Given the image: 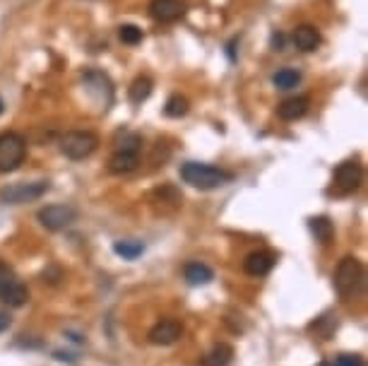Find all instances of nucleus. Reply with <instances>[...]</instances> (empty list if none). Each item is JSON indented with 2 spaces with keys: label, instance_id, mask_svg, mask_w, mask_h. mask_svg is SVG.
<instances>
[{
  "label": "nucleus",
  "instance_id": "4",
  "mask_svg": "<svg viewBox=\"0 0 368 366\" xmlns=\"http://www.w3.org/2000/svg\"><path fill=\"white\" fill-rule=\"evenodd\" d=\"M27 157V142L20 132H0V174H10Z\"/></svg>",
  "mask_w": 368,
  "mask_h": 366
},
{
  "label": "nucleus",
  "instance_id": "22",
  "mask_svg": "<svg viewBox=\"0 0 368 366\" xmlns=\"http://www.w3.org/2000/svg\"><path fill=\"white\" fill-rule=\"evenodd\" d=\"M116 150H123V152H137L142 150V137L137 135V132H120L116 137Z\"/></svg>",
  "mask_w": 368,
  "mask_h": 366
},
{
  "label": "nucleus",
  "instance_id": "13",
  "mask_svg": "<svg viewBox=\"0 0 368 366\" xmlns=\"http://www.w3.org/2000/svg\"><path fill=\"white\" fill-rule=\"evenodd\" d=\"M140 167V155L137 152H123V150H116L109 160V172L111 174H130Z\"/></svg>",
  "mask_w": 368,
  "mask_h": 366
},
{
  "label": "nucleus",
  "instance_id": "6",
  "mask_svg": "<svg viewBox=\"0 0 368 366\" xmlns=\"http://www.w3.org/2000/svg\"><path fill=\"white\" fill-rule=\"evenodd\" d=\"M0 301H5L8 306L15 308H20L29 301V289L20 282L15 270L10 265H5L3 261H0Z\"/></svg>",
  "mask_w": 368,
  "mask_h": 366
},
{
  "label": "nucleus",
  "instance_id": "5",
  "mask_svg": "<svg viewBox=\"0 0 368 366\" xmlns=\"http://www.w3.org/2000/svg\"><path fill=\"white\" fill-rule=\"evenodd\" d=\"M51 183L48 181H31V183H10V186L0 188V203L5 205H24L34 203V200L43 198L48 193Z\"/></svg>",
  "mask_w": 368,
  "mask_h": 366
},
{
  "label": "nucleus",
  "instance_id": "24",
  "mask_svg": "<svg viewBox=\"0 0 368 366\" xmlns=\"http://www.w3.org/2000/svg\"><path fill=\"white\" fill-rule=\"evenodd\" d=\"M118 36L123 43H128V46H135V43L142 41V29L135 27V24H123V27L118 29Z\"/></svg>",
  "mask_w": 368,
  "mask_h": 366
},
{
  "label": "nucleus",
  "instance_id": "9",
  "mask_svg": "<svg viewBox=\"0 0 368 366\" xmlns=\"http://www.w3.org/2000/svg\"><path fill=\"white\" fill-rule=\"evenodd\" d=\"M181 338H183V325L176 318H162L159 323L152 325L149 333H147L149 343L152 345H159V347L179 343Z\"/></svg>",
  "mask_w": 368,
  "mask_h": 366
},
{
  "label": "nucleus",
  "instance_id": "18",
  "mask_svg": "<svg viewBox=\"0 0 368 366\" xmlns=\"http://www.w3.org/2000/svg\"><path fill=\"white\" fill-rule=\"evenodd\" d=\"M149 94H152V80L147 78V75H140V78L132 80V85H130V90H128V97H130L132 104L147 102Z\"/></svg>",
  "mask_w": 368,
  "mask_h": 366
},
{
  "label": "nucleus",
  "instance_id": "14",
  "mask_svg": "<svg viewBox=\"0 0 368 366\" xmlns=\"http://www.w3.org/2000/svg\"><path fill=\"white\" fill-rule=\"evenodd\" d=\"M308 104H310L308 97H289L277 106V113H279V118H284V121H296V118L306 116Z\"/></svg>",
  "mask_w": 368,
  "mask_h": 366
},
{
  "label": "nucleus",
  "instance_id": "7",
  "mask_svg": "<svg viewBox=\"0 0 368 366\" xmlns=\"http://www.w3.org/2000/svg\"><path fill=\"white\" fill-rule=\"evenodd\" d=\"M361 179H364V169H361L359 162H354V160L342 162L337 167V172H335V181H332L330 193L340 195V198H342V195L354 193L361 186Z\"/></svg>",
  "mask_w": 368,
  "mask_h": 366
},
{
  "label": "nucleus",
  "instance_id": "23",
  "mask_svg": "<svg viewBox=\"0 0 368 366\" xmlns=\"http://www.w3.org/2000/svg\"><path fill=\"white\" fill-rule=\"evenodd\" d=\"M188 109H190L188 99L181 97V94H174V97H169L167 106H164V113H167L169 118H181V116H186Z\"/></svg>",
  "mask_w": 368,
  "mask_h": 366
},
{
  "label": "nucleus",
  "instance_id": "8",
  "mask_svg": "<svg viewBox=\"0 0 368 366\" xmlns=\"http://www.w3.org/2000/svg\"><path fill=\"white\" fill-rule=\"evenodd\" d=\"M36 219H39L41 226H46L48 231H61L78 219V210H75L73 205H46L36 212Z\"/></svg>",
  "mask_w": 368,
  "mask_h": 366
},
{
  "label": "nucleus",
  "instance_id": "27",
  "mask_svg": "<svg viewBox=\"0 0 368 366\" xmlns=\"http://www.w3.org/2000/svg\"><path fill=\"white\" fill-rule=\"evenodd\" d=\"M8 328H10V315L0 311V333H3V330H8Z\"/></svg>",
  "mask_w": 368,
  "mask_h": 366
},
{
  "label": "nucleus",
  "instance_id": "10",
  "mask_svg": "<svg viewBox=\"0 0 368 366\" xmlns=\"http://www.w3.org/2000/svg\"><path fill=\"white\" fill-rule=\"evenodd\" d=\"M149 15L157 22H176L186 15V3L183 0H152Z\"/></svg>",
  "mask_w": 368,
  "mask_h": 366
},
{
  "label": "nucleus",
  "instance_id": "19",
  "mask_svg": "<svg viewBox=\"0 0 368 366\" xmlns=\"http://www.w3.org/2000/svg\"><path fill=\"white\" fill-rule=\"evenodd\" d=\"M113 251H116V256H120L123 261H135V258L144 253V244L135 241V239H125V241L113 244Z\"/></svg>",
  "mask_w": 368,
  "mask_h": 366
},
{
  "label": "nucleus",
  "instance_id": "12",
  "mask_svg": "<svg viewBox=\"0 0 368 366\" xmlns=\"http://www.w3.org/2000/svg\"><path fill=\"white\" fill-rule=\"evenodd\" d=\"M291 39H294L296 48L303 53H310L315 51V48L320 46V31L313 27V24H301V27L294 29V34H291Z\"/></svg>",
  "mask_w": 368,
  "mask_h": 366
},
{
  "label": "nucleus",
  "instance_id": "1",
  "mask_svg": "<svg viewBox=\"0 0 368 366\" xmlns=\"http://www.w3.org/2000/svg\"><path fill=\"white\" fill-rule=\"evenodd\" d=\"M181 179L193 188H200V191H212V188H219L224 183L231 181V174L224 172V169H217L212 164H200V162H186L181 167Z\"/></svg>",
  "mask_w": 368,
  "mask_h": 366
},
{
  "label": "nucleus",
  "instance_id": "15",
  "mask_svg": "<svg viewBox=\"0 0 368 366\" xmlns=\"http://www.w3.org/2000/svg\"><path fill=\"white\" fill-rule=\"evenodd\" d=\"M183 275H186L188 285H193V287L209 285V282L214 280L212 268H209V265H205V263H188L186 268H183Z\"/></svg>",
  "mask_w": 368,
  "mask_h": 366
},
{
  "label": "nucleus",
  "instance_id": "2",
  "mask_svg": "<svg viewBox=\"0 0 368 366\" xmlns=\"http://www.w3.org/2000/svg\"><path fill=\"white\" fill-rule=\"evenodd\" d=\"M361 285H364V265H361V261L354 256L342 258L337 270H335V289H337V294L342 299H352L361 289Z\"/></svg>",
  "mask_w": 368,
  "mask_h": 366
},
{
  "label": "nucleus",
  "instance_id": "16",
  "mask_svg": "<svg viewBox=\"0 0 368 366\" xmlns=\"http://www.w3.org/2000/svg\"><path fill=\"white\" fill-rule=\"evenodd\" d=\"M231 359H233V347L226 343H219L200 359V366H229Z\"/></svg>",
  "mask_w": 368,
  "mask_h": 366
},
{
  "label": "nucleus",
  "instance_id": "11",
  "mask_svg": "<svg viewBox=\"0 0 368 366\" xmlns=\"http://www.w3.org/2000/svg\"><path fill=\"white\" fill-rule=\"evenodd\" d=\"M275 263H277V256L272 253V251H256V253L246 256L243 270H246V275H251V277H265L272 268H275Z\"/></svg>",
  "mask_w": 368,
  "mask_h": 366
},
{
  "label": "nucleus",
  "instance_id": "3",
  "mask_svg": "<svg viewBox=\"0 0 368 366\" xmlns=\"http://www.w3.org/2000/svg\"><path fill=\"white\" fill-rule=\"evenodd\" d=\"M61 152L68 157V160H87V157L94 155V150L99 147V137L94 135L92 130H68L65 135L61 137Z\"/></svg>",
  "mask_w": 368,
  "mask_h": 366
},
{
  "label": "nucleus",
  "instance_id": "25",
  "mask_svg": "<svg viewBox=\"0 0 368 366\" xmlns=\"http://www.w3.org/2000/svg\"><path fill=\"white\" fill-rule=\"evenodd\" d=\"M337 366H364V362H361V357L357 355H340Z\"/></svg>",
  "mask_w": 368,
  "mask_h": 366
},
{
  "label": "nucleus",
  "instance_id": "21",
  "mask_svg": "<svg viewBox=\"0 0 368 366\" xmlns=\"http://www.w3.org/2000/svg\"><path fill=\"white\" fill-rule=\"evenodd\" d=\"M272 82H275L277 90H291V87H296L301 82V73L299 70H291V68H284V70L275 73Z\"/></svg>",
  "mask_w": 368,
  "mask_h": 366
},
{
  "label": "nucleus",
  "instance_id": "29",
  "mask_svg": "<svg viewBox=\"0 0 368 366\" xmlns=\"http://www.w3.org/2000/svg\"><path fill=\"white\" fill-rule=\"evenodd\" d=\"M0 113H3V99H0Z\"/></svg>",
  "mask_w": 368,
  "mask_h": 366
},
{
  "label": "nucleus",
  "instance_id": "28",
  "mask_svg": "<svg viewBox=\"0 0 368 366\" xmlns=\"http://www.w3.org/2000/svg\"><path fill=\"white\" fill-rule=\"evenodd\" d=\"M318 366H332V364H330V362H320Z\"/></svg>",
  "mask_w": 368,
  "mask_h": 366
},
{
  "label": "nucleus",
  "instance_id": "26",
  "mask_svg": "<svg viewBox=\"0 0 368 366\" xmlns=\"http://www.w3.org/2000/svg\"><path fill=\"white\" fill-rule=\"evenodd\" d=\"M272 48H275V51H284V34L282 31H275V34H272Z\"/></svg>",
  "mask_w": 368,
  "mask_h": 366
},
{
  "label": "nucleus",
  "instance_id": "20",
  "mask_svg": "<svg viewBox=\"0 0 368 366\" xmlns=\"http://www.w3.org/2000/svg\"><path fill=\"white\" fill-rule=\"evenodd\" d=\"M85 82H87V85H90V90L99 92V94H104V92H106V97H113L111 80L106 78L104 73H99V70H87V73H85Z\"/></svg>",
  "mask_w": 368,
  "mask_h": 366
},
{
  "label": "nucleus",
  "instance_id": "17",
  "mask_svg": "<svg viewBox=\"0 0 368 366\" xmlns=\"http://www.w3.org/2000/svg\"><path fill=\"white\" fill-rule=\"evenodd\" d=\"M308 226H310V231H313V236L318 239L322 246H327L330 241H332L335 224L330 222V217H310L308 219Z\"/></svg>",
  "mask_w": 368,
  "mask_h": 366
}]
</instances>
